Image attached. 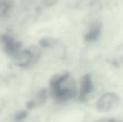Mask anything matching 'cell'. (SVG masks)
Here are the masks:
<instances>
[{"instance_id": "obj_5", "label": "cell", "mask_w": 123, "mask_h": 122, "mask_svg": "<svg viewBox=\"0 0 123 122\" xmlns=\"http://www.w3.org/2000/svg\"><path fill=\"white\" fill-rule=\"evenodd\" d=\"M47 91L45 89H41L39 91L35 97L27 104V108L29 110L43 106L47 100Z\"/></svg>"}, {"instance_id": "obj_3", "label": "cell", "mask_w": 123, "mask_h": 122, "mask_svg": "<svg viewBox=\"0 0 123 122\" xmlns=\"http://www.w3.org/2000/svg\"><path fill=\"white\" fill-rule=\"evenodd\" d=\"M94 91V83L92 76L90 74H86L83 76L81 82L79 90V100L81 102H85L88 98Z\"/></svg>"}, {"instance_id": "obj_1", "label": "cell", "mask_w": 123, "mask_h": 122, "mask_svg": "<svg viewBox=\"0 0 123 122\" xmlns=\"http://www.w3.org/2000/svg\"><path fill=\"white\" fill-rule=\"evenodd\" d=\"M50 86L51 94L58 103L66 102L75 98L78 94L76 80L68 73L54 76L50 81Z\"/></svg>"}, {"instance_id": "obj_8", "label": "cell", "mask_w": 123, "mask_h": 122, "mask_svg": "<svg viewBox=\"0 0 123 122\" xmlns=\"http://www.w3.org/2000/svg\"><path fill=\"white\" fill-rule=\"evenodd\" d=\"M109 122H116V121H115V120H112V119H110Z\"/></svg>"}, {"instance_id": "obj_7", "label": "cell", "mask_w": 123, "mask_h": 122, "mask_svg": "<svg viewBox=\"0 0 123 122\" xmlns=\"http://www.w3.org/2000/svg\"><path fill=\"white\" fill-rule=\"evenodd\" d=\"M27 116V111H19L15 114L14 119L15 122H19L24 120Z\"/></svg>"}, {"instance_id": "obj_4", "label": "cell", "mask_w": 123, "mask_h": 122, "mask_svg": "<svg viewBox=\"0 0 123 122\" xmlns=\"http://www.w3.org/2000/svg\"><path fill=\"white\" fill-rule=\"evenodd\" d=\"M1 45L6 53L12 57L16 52L21 50V44L9 35H4L0 38Z\"/></svg>"}, {"instance_id": "obj_2", "label": "cell", "mask_w": 123, "mask_h": 122, "mask_svg": "<svg viewBox=\"0 0 123 122\" xmlns=\"http://www.w3.org/2000/svg\"><path fill=\"white\" fill-rule=\"evenodd\" d=\"M120 99L117 94L113 92L104 93L97 101L96 108L99 112L107 113L115 109L120 104Z\"/></svg>"}, {"instance_id": "obj_6", "label": "cell", "mask_w": 123, "mask_h": 122, "mask_svg": "<svg viewBox=\"0 0 123 122\" xmlns=\"http://www.w3.org/2000/svg\"><path fill=\"white\" fill-rule=\"evenodd\" d=\"M9 9V4L7 1L4 0H0V17L6 14V13Z\"/></svg>"}]
</instances>
